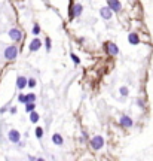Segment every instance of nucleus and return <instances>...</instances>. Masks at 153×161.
<instances>
[{"instance_id": "obj_6", "label": "nucleus", "mask_w": 153, "mask_h": 161, "mask_svg": "<svg viewBox=\"0 0 153 161\" xmlns=\"http://www.w3.org/2000/svg\"><path fill=\"white\" fill-rule=\"evenodd\" d=\"M100 15L104 18V20H110V18L113 16V11L110 9L109 6H106V8H101L100 9Z\"/></svg>"}, {"instance_id": "obj_19", "label": "nucleus", "mask_w": 153, "mask_h": 161, "mask_svg": "<svg viewBox=\"0 0 153 161\" xmlns=\"http://www.w3.org/2000/svg\"><path fill=\"white\" fill-rule=\"evenodd\" d=\"M119 91H121V94H122V96H128L129 89L126 88V87H121V89H119Z\"/></svg>"}, {"instance_id": "obj_17", "label": "nucleus", "mask_w": 153, "mask_h": 161, "mask_svg": "<svg viewBox=\"0 0 153 161\" xmlns=\"http://www.w3.org/2000/svg\"><path fill=\"white\" fill-rule=\"evenodd\" d=\"M40 33V25L37 24V23H34V25H33V34H39Z\"/></svg>"}, {"instance_id": "obj_20", "label": "nucleus", "mask_w": 153, "mask_h": 161, "mask_svg": "<svg viewBox=\"0 0 153 161\" xmlns=\"http://www.w3.org/2000/svg\"><path fill=\"white\" fill-rule=\"evenodd\" d=\"M27 85H28L30 88H34V87H36V79H28V80H27Z\"/></svg>"}, {"instance_id": "obj_13", "label": "nucleus", "mask_w": 153, "mask_h": 161, "mask_svg": "<svg viewBox=\"0 0 153 161\" xmlns=\"http://www.w3.org/2000/svg\"><path fill=\"white\" fill-rule=\"evenodd\" d=\"M52 142L55 143V145L61 146L64 140H63V136H61V134H58V133H57V134H54V136H52Z\"/></svg>"}, {"instance_id": "obj_8", "label": "nucleus", "mask_w": 153, "mask_h": 161, "mask_svg": "<svg viewBox=\"0 0 153 161\" xmlns=\"http://www.w3.org/2000/svg\"><path fill=\"white\" fill-rule=\"evenodd\" d=\"M106 48H107V52L110 54V55H117V54H119V48L116 46V43H113V42H109Z\"/></svg>"}, {"instance_id": "obj_1", "label": "nucleus", "mask_w": 153, "mask_h": 161, "mask_svg": "<svg viewBox=\"0 0 153 161\" xmlns=\"http://www.w3.org/2000/svg\"><path fill=\"white\" fill-rule=\"evenodd\" d=\"M91 146H92V149L100 151L101 148L104 146V139L101 137V136H94V137L91 139Z\"/></svg>"}, {"instance_id": "obj_15", "label": "nucleus", "mask_w": 153, "mask_h": 161, "mask_svg": "<svg viewBox=\"0 0 153 161\" xmlns=\"http://www.w3.org/2000/svg\"><path fill=\"white\" fill-rule=\"evenodd\" d=\"M30 121H31V122H37V121H39V113L34 112V111L30 112Z\"/></svg>"}, {"instance_id": "obj_14", "label": "nucleus", "mask_w": 153, "mask_h": 161, "mask_svg": "<svg viewBox=\"0 0 153 161\" xmlns=\"http://www.w3.org/2000/svg\"><path fill=\"white\" fill-rule=\"evenodd\" d=\"M34 109H36L34 102H28V103H25V111H27V112H33Z\"/></svg>"}, {"instance_id": "obj_22", "label": "nucleus", "mask_w": 153, "mask_h": 161, "mask_svg": "<svg viewBox=\"0 0 153 161\" xmlns=\"http://www.w3.org/2000/svg\"><path fill=\"white\" fill-rule=\"evenodd\" d=\"M18 102L25 103V102H27V98H25V96H24V94H20V96H18Z\"/></svg>"}, {"instance_id": "obj_18", "label": "nucleus", "mask_w": 153, "mask_h": 161, "mask_svg": "<svg viewBox=\"0 0 153 161\" xmlns=\"http://www.w3.org/2000/svg\"><path fill=\"white\" fill-rule=\"evenodd\" d=\"M36 137H37V139H42V137H43V128H40V127L36 128Z\"/></svg>"}, {"instance_id": "obj_16", "label": "nucleus", "mask_w": 153, "mask_h": 161, "mask_svg": "<svg viewBox=\"0 0 153 161\" xmlns=\"http://www.w3.org/2000/svg\"><path fill=\"white\" fill-rule=\"evenodd\" d=\"M25 98H27V102H25V103H28V102H36V94H27V96H25Z\"/></svg>"}, {"instance_id": "obj_2", "label": "nucleus", "mask_w": 153, "mask_h": 161, "mask_svg": "<svg viewBox=\"0 0 153 161\" xmlns=\"http://www.w3.org/2000/svg\"><path fill=\"white\" fill-rule=\"evenodd\" d=\"M16 55H18V49H16V46H7L5 49V58L6 60H15Z\"/></svg>"}, {"instance_id": "obj_21", "label": "nucleus", "mask_w": 153, "mask_h": 161, "mask_svg": "<svg viewBox=\"0 0 153 161\" xmlns=\"http://www.w3.org/2000/svg\"><path fill=\"white\" fill-rule=\"evenodd\" d=\"M71 58H73V61H74V64H79V63H80L79 57H78V55H76V54H71Z\"/></svg>"}, {"instance_id": "obj_12", "label": "nucleus", "mask_w": 153, "mask_h": 161, "mask_svg": "<svg viewBox=\"0 0 153 161\" xmlns=\"http://www.w3.org/2000/svg\"><path fill=\"white\" fill-rule=\"evenodd\" d=\"M16 87H18L20 89L25 88L27 87V79H25L24 76H18V79H16Z\"/></svg>"}, {"instance_id": "obj_7", "label": "nucleus", "mask_w": 153, "mask_h": 161, "mask_svg": "<svg viewBox=\"0 0 153 161\" xmlns=\"http://www.w3.org/2000/svg\"><path fill=\"white\" fill-rule=\"evenodd\" d=\"M119 122H121V125L122 127H125V128H129V127H132V119L129 118V116H126V115H123V116H121V119H119Z\"/></svg>"}, {"instance_id": "obj_11", "label": "nucleus", "mask_w": 153, "mask_h": 161, "mask_svg": "<svg viewBox=\"0 0 153 161\" xmlns=\"http://www.w3.org/2000/svg\"><path fill=\"white\" fill-rule=\"evenodd\" d=\"M128 42H129L131 45H138V43H140L138 34H137V33H129V34H128Z\"/></svg>"}, {"instance_id": "obj_23", "label": "nucleus", "mask_w": 153, "mask_h": 161, "mask_svg": "<svg viewBox=\"0 0 153 161\" xmlns=\"http://www.w3.org/2000/svg\"><path fill=\"white\" fill-rule=\"evenodd\" d=\"M46 51H51V39L46 38Z\"/></svg>"}, {"instance_id": "obj_10", "label": "nucleus", "mask_w": 153, "mask_h": 161, "mask_svg": "<svg viewBox=\"0 0 153 161\" xmlns=\"http://www.w3.org/2000/svg\"><path fill=\"white\" fill-rule=\"evenodd\" d=\"M40 46H42V40L36 38V39H33V40H31V43H30V51H31V52L39 51V49H40Z\"/></svg>"}, {"instance_id": "obj_3", "label": "nucleus", "mask_w": 153, "mask_h": 161, "mask_svg": "<svg viewBox=\"0 0 153 161\" xmlns=\"http://www.w3.org/2000/svg\"><path fill=\"white\" fill-rule=\"evenodd\" d=\"M7 137H9V142L18 143L20 139H21V134H20L18 130H9V133H7Z\"/></svg>"}, {"instance_id": "obj_9", "label": "nucleus", "mask_w": 153, "mask_h": 161, "mask_svg": "<svg viewBox=\"0 0 153 161\" xmlns=\"http://www.w3.org/2000/svg\"><path fill=\"white\" fill-rule=\"evenodd\" d=\"M83 11V6L80 3H76L73 8H71V18H76V16H79Z\"/></svg>"}, {"instance_id": "obj_24", "label": "nucleus", "mask_w": 153, "mask_h": 161, "mask_svg": "<svg viewBox=\"0 0 153 161\" xmlns=\"http://www.w3.org/2000/svg\"><path fill=\"white\" fill-rule=\"evenodd\" d=\"M137 104H138V106H141V107H143V100H140V98H138V100H137Z\"/></svg>"}, {"instance_id": "obj_4", "label": "nucleus", "mask_w": 153, "mask_h": 161, "mask_svg": "<svg viewBox=\"0 0 153 161\" xmlns=\"http://www.w3.org/2000/svg\"><path fill=\"white\" fill-rule=\"evenodd\" d=\"M9 38H11L12 40H15V42H20V40L22 39V33H21V30H18V29H11V30H9Z\"/></svg>"}, {"instance_id": "obj_5", "label": "nucleus", "mask_w": 153, "mask_h": 161, "mask_svg": "<svg viewBox=\"0 0 153 161\" xmlns=\"http://www.w3.org/2000/svg\"><path fill=\"white\" fill-rule=\"evenodd\" d=\"M107 3H109V8L112 9L113 12L122 11V3L119 2V0H107Z\"/></svg>"}]
</instances>
